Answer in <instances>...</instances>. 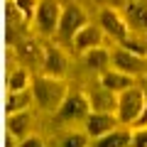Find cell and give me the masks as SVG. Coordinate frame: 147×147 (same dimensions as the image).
I'll use <instances>...</instances> for the list:
<instances>
[{
  "label": "cell",
  "instance_id": "20",
  "mask_svg": "<svg viewBox=\"0 0 147 147\" xmlns=\"http://www.w3.org/2000/svg\"><path fill=\"white\" fill-rule=\"evenodd\" d=\"M37 3H39V0H10V7L20 15V20L25 22V25H32V17H34Z\"/></svg>",
  "mask_w": 147,
  "mask_h": 147
},
{
  "label": "cell",
  "instance_id": "24",
  "mask_svg": "<svg viewBox=\"0 0 147 147\" xmlns=\"http://www.w3.org/2000/svg\"><path fill=\"white\" fill-rule=\"evenodd\" d=\"M20 147H44V142L42 140H39V137H25V140H22L20 142Z\"/></svg>",
  "mask_w": 147,
  "mask_h": 147
},
{
  "label": "cell",
  "instance_id": "25",
  "mask_svg": "<svg viewBox=\"0 0 147 147\" xmlns=\"http://www.w3.org/2000/svg\"><path fill=\"white\" fill-rule=\"evenodd\" d=\"M142 91H145V105H142V113H140V118H137V123H135L137 127L147 125V88H142Z\"/></svg>",
  "mask_w": 147,
  "mask_h": 147
},
{
  "label": "cell",
  "instance_id": "3",
  "mask_svg": "<svg viewBox=\"0 0 147 147\" xmlns=\"http://www.w3.org/2000/svg\"><path fill=\"white\" fill-rule=\"evenodd\" d=\"M88 22V15L81 5L71 3V5H64L59 12V25H57V37L61 44H71L74 34L81 30V27Z\"/></svg>",
  "mask_w": 147,
  "mask_h": 147
},
{
  "label": "cell",
  "instance_id": "4",
  "mask_svg": "<svg viewBox=\"0 0 147 147\" xmlns=\"http://www.w3.org/2000/svg\"><path fill=\"white\" fill-rule=\"evenodd\" d=\"M110 69L115 71H123L127 76H145L147 74V57H140V54L130 52L125 47L110 49Z\"/></svg>",
  "mask_w": 147,
  "mask_h": 147
},
{
  "label": "cell",
  "instance_id": "11",
  "mask_svg": "<svg viewBox=\"0 0 147 147\" xmlns=\"http://www.w3.org/2000/svg\"><path fill=\"white\" fill-rule=\"evenodd\" d=\"M86 96H88L91 110H100V113H115L118 93H113L110 88H105V86H96L93 91H86Z\"/></svg>",
  "mask_w": 147,
  "mask_h": 147
},
{
  "label": "cell",
  "instance_id": "15",
  "mask_svg": "<svg viewBox=\"0 0 147 147\" xmlns=\"http://www.w3.org/2000/svg\"><path fill=\"white\" fill-rule=\"evenodd\" d=\"M132 84H137V79H135V76H127V74L115 71V69H108V71H103V74H100V86L110 88L113 93H120V91L130 88Z\"/></svg>",
  "mask_w": 147,
  "mask_h": 147
},
{
  "label": "cell",
  "instance_id": "19",
  "mask_svg": "<svg viewBox=\"0 0 147 147\" xmlns=\"http://www.w3.org/2000/svg\"><path fill=\"white\" fill-rule=\"evenodd\" d=\"M42 52H44V44L34 42V39H27V42L17 44L20 59H25V61H30V64H42Z\"/></svg>",
  "mask_w": 147,
  "mask_h": 147
},
{
  "label": "cell",
  "instance_id": "13",
  "mask_svg": "<svg viewBox=\"0 0 147 147\" xmlns=\"http://www.w3.org/2000/svg\"><path fill=\"white\" fill-rule=\"evenodd\" d=\"M130 135H132L130 125H118L115 130H110L105 135L91 140L88 147H130Z\"/></svg>",
  "mask_w": 147,
  "mask_h": 147
},
{
  "label": "cell",
  "instance_id": "14",
  "mask_svg": "<svg viewBox=\"0 0 147 147\" xmlns=\"http://www.w3.org/2000/svg\"><path fill=\"white\" fill-rule=\"evenodd\" d=\"M123 15H125L130 30L147 32V0H130Z\"/></svg>",
  "mask_w": 147,
  "mask_h": 147
},
{
  "label": "cell",
  "instance_id": "10",
  "mask_svg": "<svg viewBox=\"0 0 147 147\" xmlns=\"http://www.w3.org/2000/svg\"><path fill=\"white\" fill-rule=\"evenodd\" d=\"M103 37L105 34H103V30H100V25H93V22L88 20L76 34H74V39H71L69 47H71L76 54H86L88 49L100 47V44H103Z\"/></svg>",
  "mask_w": 147,
  "mask_h": 147
},
{
  "label": "cell",
  "instance_id": "23",
  "mask_svg": "<svg viewBox=\"0 0 147 147\" xmlns=\"http://www.w3.org/2000/svg\"><path fill=\"white\" fill-rule=\"evenodd\" d=\"M120 44H123V47H125V49H130V52L140 54V57H147V47H145V44H140V42H132L130 37H127L125 42H120Z\"/></svg>",
  "mask_w": 147,
  "mask_h": 147
},
{
  "label": "cell",
  "instance_id": "7",
  "mask_svg": "<svg viewBox=\"0 0 147 147\" xmlns=\"http://www.w3.org/2000/svg\"><path fill=\"white\" fill-rule=\"evenodd\" d=\"M98 25L100 30H103V34L113 37L115 42H125L127 37H130V25H127L125 15L123 12H118L115 7H105V10H100V17H98Z\"/></svg>",
  "mask_w": 147,
  "mask_h": 147
},
{
  "label": "cell",
  "instance_id": "17",
  "mask_svg": "<svg viewBox=\"0 0 147 147\" xmlns=\"http://www.w3.org/2000/svg\"><path fill=\"white\" fill-rule=\"evenodd\" d=\"M32 76L30 69L27 66H15L10 69V74H7V93H17V91H27L32 88Z\"/></svg>",
  "mask_w": 147,
  "mask_h": 147
},
{
  "label": "cell",
  "instance_id": "22",
  "mask_svg": "<svg viewBox=\"0 0 147 147\" xmlns=\"http://www.w3.org/2000/svg\"><path fill=\"white\" fill-rule=\"evenodd\" d=\"M130 147H147V125H142V127H132Z\"/></svg>",
  "mask_w": 147,
  "mask_h": 147
},
{
  "label": "cell",
  "instance_id": "5",
  "mask_svg": "<svg viewBox=\"0 0 147 147\" xmlns=\"http://www.w3.org/2000/svg\"><path fill=\"white\" fill-rule=\"evenodd\" d=\"M88 113H91V103H88L86 91H76V93L69 91L61 108L57 110V118L61 123H84L88 118Z\"/></svg>",
  "mask_w": 147,
  "mask_h": 147
},
{
  "label": "cell",
  "instance_id": "21",
  "mask_svg": "<svg viewBox=\"0 0 147 147\" xmlns=\"http://www.w3.org/2000/svg\"><path fill=\"white\" fill-rule=\"evenodd\" d=\"M91 137L86 132H69L61 137V147H88Z\"/></svg>",
  "mask_w": 147,
  "mask_h": 147
},
{
  "label": "cell",
  "instance_id": "9",
  "mask_svg": "<svg viewBox=\"0 0 147 147\" xmlns=\"http://www.w3.org/2000/svg\"><path fill=\"white\" fill-rule=\"evenodd\" d=\"M118 125H123V123L118 120L115 113H100V110H91L88 118L84 120V132L91 137V140H96V137L105 135V132L115 130Z\"/></svg>",
  "mask_w": 147,
  "mask_h": 147
},
{
  "label": "cell",
  "instance_id": "16",
  "mask_svg": "<svg viewBox=\"0 0 147 147\" xmlns=\"http://www.w3.org/2000/svg\"><path fill=\"white\" fill-rule=\"evenodd\" d=\"M84 64L88 69H93V71H98V74L108 71V69H110V49L103 47V44L88 49V52L84 54Z\"/></svg>",
  "mask_w": 147,
  "mask_h": 147
},
{
  "label": "cell",
  "instance_id": "1",
  "mask_svg": "<svg viewBox=\"0 0 147 147\" xmlns=\"http://www.w3.org/2000/svg\"><path fill=\"white\" fill-rule=\"evenodd\" d=\"M32 103L42 113H49V115H57V110L61 108L64 98L69 96V84L66 79H57V76H34L32 79Z\"/></svg>",
  "mask_w": 147,
  "mask_h": 147
},
{
  "label": "cell",
  "instance_id": "18",
  "mask_svg": "<svg viewBox=\"0 0 147 147\" xmlns=\"http://www.w3.org/2000/svg\"><path fill=\"white\" fill-rule=\"evenodd\" d=\"M32 105V91H17V93H7V103H5V113H20V110H30Z\"/></svg>",
  "mask_w": 147,
  "mask_h": 147
},
{
  "label": "cell",
  "instance_id": "6",
  "mask_svg": "<svg viewBox=\"0 0 147 147\" xmlns=\"http://www.w3.org/2000/svg\"><path fill=\"white\" fill-rule=\"evenodd\" d=\"M59 12H61L59 0H39V3H37V10H34V17H32L34 30L39 32V34H44V37L57 34Z\"/></svg>",
  "mask_w": 147,
  "mask_h": 147
},
{
  "label": "cell",
  "instance_id": "12",
  "mask_svg": "<svg viewBox=\"0 0 147 147\" xmlns=\"http://www.w3.org/2000/svg\"><path fill=\"white\" fill-rule=\"evenodd\" d=\"M5 127H7V137H10V140L22 142L25 137H30V130H32V115H30V110H20V113L7 115Z\"/></svg>",
  "mask_w": 147,
  "mask_h": 147
},
{
  "label": "cell",
  "instance_id": "2",
  "mask_svg": "<svg viewBox=\"0 0 147 147\" xmlns=\"http://www.w3.org/2000/svg\"><path fill=\"white\" fill-rule=\"evenodd\" d=\"M142 105H145V91L137 88V84H132L130 88L118 93V105H115L118 120L123 125H135L142 113Z\"/></svg>",
  "mask_w": 147,
  "mask_h": 147
},
{
  "label": "cell",
  "instance_id": "8",
  "mask_svg": "<svg viewBox=\"0 0 147 147\" xmlns=\"http://www.w3.org/2000/svg\"><path fill=\"white\" fill-rule=\"evenodd\" d=\"M42 69L47 76H57V79H66V71H69V59L64 54V49L59 44H44V52H42Z\"/></svg>",
  "mask_w": 147,
  "mask_h": 147
}]
</instances>
